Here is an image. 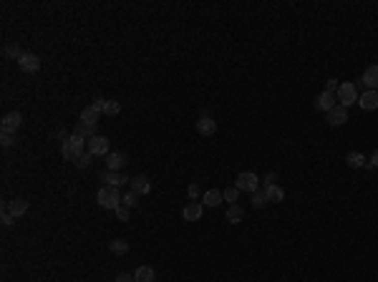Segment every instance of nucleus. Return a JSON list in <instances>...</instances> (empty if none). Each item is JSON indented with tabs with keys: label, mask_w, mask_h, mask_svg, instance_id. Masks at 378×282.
<instances>
[{
	"label": "nucleus",
	"mask_w": 378,
	"mask_h": 282,
	"mask_svg": "<svg viewBox=\"0 0 378 282\" xmlns=\"http://www.w3.org/2000/svg\"><path fill=\"white\" fill-rule=\"evenodd\" d=\"M96 202L104 207V209H119L121 207V202H124V197H121V192L116 189V187H101L98 189V194H96Z\"/></svg>",
	"instance_id": "obj_1"
},
{
	"label": "nucleus",
	"mask_w": 378,
	"mask_h": 282,
	"mask_svg": "<svg viewBox=\"0 0 378 282\" xmlns=\"http://www.w3.org/2000/svg\"><path fill=\"white\" fill-rule=\"evenodd\" d=\"M61 151H63V156L68 159V161H78L83 154H86V139H81V136H76V134H71L68 139L61 144Z\"/></svg>",
	"instance_id": "obj_2"
},
{
	"label": "nucleus",
	"mask_w": 378,
	"mask_h": 282,
	"mask_svg": "<svg viewBox=\"0 0 378 282\" xmlns=\"http://www.w3.org/2000/svg\"><path fill=\"white\" fill-rule=\"evenodd\" d=\"M338 101H340V106L343 109H348V106H353V103H358V86L356 83H351V81H346V83H340V88H338Z\"/></svg>",
	"instance_id": "obj_3"
},
{
	"label": "nucleus",
	"mask_w": 378,
	"mask_h": 282,
	"mask_svg": "<svg viewBox=\"0 0 378 282\" xmlns=\"http://www.w3.org/2000/svg\"><path fill=\"white\" fill-rule=\"evenodd\" d=\"M86 151L93 154V156H109V154H111V151H109V139L96 134L93 139L86 141Z\"/></svg>",
	"instance_id": "obj_4"
},
{
	"label": "nucleus",
	"mask_w": 378,
	"mask_h": 282,
	"mask_svg": "<svg viewBox=\"0 0 378 282\" xmlns=\"http://www.w3.org/2000/svg\"><path fill=\"white\" fill-rule=\"evenodd\" d=\"M23 126V116L18 114V111H10V114H5V119H3V124H0V129H3V134H10V136H15V131Z\"/></svg>",
	"instance_id": "obj_5"
},
{
	"label": "nucleus",
	"mask_w": 378,
	"mask_h": 282,
	"mask_svg": "<svg viewBox=\"0 0 378 282\" xmlns=\"http://www.w3.org/2000/svg\"><path fill=\"white\" fill-rule=\"evenodd\" d=\"M257 182H260L257 174L242 171V174H237V184H234V187H237L239 192H250V194H252V192H257Z\"/></svg>",
	"instance_id": "obj_6"
},
{
	"label": "nucleus",
	"mask_w": 378,
	"mask_h": 282,
	"mask_svg": "<svg viewBox=\"0 0 378 282\" xmlns=\"http://www.w3.org/2000/svg\"><path fill=\"white\" fill-rule=\"evenodd\" d=\"M358 83H361V86H366V91H378V63L368 66L366 73H363V78H361Z\"/></svg>",
	"instance_id": "obj_7"
},
{
	"label": "nucleus",
	"mask_w": 378,
	"mask_h": 282,
	"mask_svg": "<svg viewBox=\"0 0 378 282\" xmlns=\"http://www.w3.org/2000/svg\"><path fill=\"white\" fill-rule=\"evenodd\" d=\"M202 214H204V204H202V202H189V204L182 209V217H184L187 222H199Z\"/></svg>",
	"instance_id": "obj_8"
},
{
	"label": "nucleus",
	"mask_w": 378,
	"mask_h": 282,
	"mask_svg": "<svg viewBox=\"0 0 378 282\" xmlns=\"http://www.w3.org/2000/svg\"><path fill=\"white\" fill-rule=\"evenodd\" d=\"M333 106H338V96H335V93L323 91V93L315 98V109H318V111H325V114H328Z\"/></svg>",
	"instance_id": "obj_9"
},
{
	"label": "nucleus",
	"mask_w": 378,
	"mask_h": 282,
	"mask_svg": "<svg viewBox=\"0 0 378 282\" xmlns=\"http://www.w3.org/2000/svg\"><path fill=\"white\" fill-rule=\"evenodd\" d=\"M346 121H348V109H343L340 103L328 111V124H330V126H343Z\"/></svg>",
	"instance_id": "obj_10"
},
{
	"label": "nucleus",
	"mask_w": 378,
	"mask_h": 282,
	"mask_svg": "<svg viewBox=\"0 0 378 282\" xmlns=\"http://www.w3.org/2000/svg\"><path fill=\"white\" fill-rule=\"evenodd\" d=\"M126 166V154L124 151H111L106 156V171H119Z\"/></svg>",
	"instance_id": "obj_11"
},
{
	"label": "nucleus",
	"mask_w": 378,
	"mask_h": 282,
	"mask_svg": "<svg viewBox=\"0 0 378 282\" xmlns=\"http://www.w3.org/2000/svg\"><path fill=\"white\" fill-rule=\"evenodd\" d=\"M217 131V121L212 119V116H202V119H197V134H202V136H212Z\"/></svg>",
	"instance_id": "obj_12"
},
{
	"label": "nucleus",
	"mask_w": 378,
	"mask_h": 282,
	"mask_svg": "<svg viewBox=\"0 0 378 282\" xmlns=\"http://www.w3.org/2000/svg\"><path fill=\"white\" fill-rule=\"evenodd\" d=\"M18 66H20V70H25V73H36V70L41 68V58L36 53H23V58L18 61Z\"/></svg>",
	"instance_id": "obj_13"
},
{
	"label": "nucleus",
	"mask_w": 378,
	"mask_h": 282,
	"mask_svg": "<svg viewBox=\"0 0 378 282\" xmlns=\"http://www.w3.org/2000/svg\"><path fill=\"white\" fill-rule=\"evenodd\" d=\"M358 106H361L363 111L378 109V91H363V93L358 96Z\"/></svg>",
	"instance_id": "obj_14"
},
{
	"label": "nucleus",
	"mask_w": 378,
	"mask_h": 282,
	"mask_svg": "<svg viewBox=\"0 0 378 282\" xmlns=\"http://www.w3.org/2000/svg\"><path fill=\"white\" fill-rule=\"evenodd\" d=\"M129 184H131V192H134V194H139V197H142V194H149V192H151V182H149V177H144V174L134 177Z\"/></svg>",
	"instance_id": "obj_15"
},
{
	"label": "nucleus",
	"mask_w": 378,
	"mask_h": 282,
	"mask_svg": "<svg viewBox=\"0 0 378 282\" xmlns=\"http://www.w3.org/2000/svg\"><path fill=\"white\" fill-rule=\"evenodd\" d=\"M104 182H106V187H124V184H129L131 179L129 177H124V174H119V171H104Z\"/></svg>",
	"instance_id": "obj_16"
},
{
	"label": "nucleus",
	"mask_w": 378,
	"mask_h": 282,
	"mask_svg": "<svg viewBox=\"0 0 378 282\" xmlns=\"http://www.w3.org/2000/svg\"><path fill=\"white\" fill-rule=\"evenodd\" d=\"M3 209H5V211H10L13 217H23V214L28 211V202L18 197V199H10V202H8V204L3 207Z\"/></svg>",
	"instance_id": "obj_17"
},
{
	"label": "nucleus",
	"mask_w": 378,
	"mask_h": 282,
	"mask_svg": "<svg viewBox=\"0 0 378 282\" xmlns=\"http://www.w3.org/2000/svg\"><path fill=\"white\" fill-rule=\"evenodd\" d=\"M222 199H225V194H222L220 189H207L204 197H202V204H204V207H220Z\"/></svg>",
	"instance_id": "obj_18"
},
{
	"label": "nucleus",
	"mask_w": 378,
	"mask_h": 282,
	"mask_svg": "<svg viewBox=\"0 0 378 282\" xmlns=\"http://www.w3.org/2000/svg\"><path fill=\"white\" fill-rule=\"evenodd\" d=\"M98 116H101V111H98V109L86 106V109L81 111V119H78V121H83V124H88V126H96V124H98Z\"/></svg>",
	"instance_id": "obj_19"
},
{
	"label": "nucleus",
	"mask_w": 378,
	"mask_h": 282,
	"mask_svg": "<svg viewBox=\"0 0 378 282\" xmlns=\"http://www.w3.org/2000/svg\"><path fill=\"white\" fill-rule=\"evenodd\" d=\"M134 280L136 282H154L156 280V272H154V267H149V265H142V267H136Z\"/></svg>",
	"instance_id": "obj_20"
},
{
	"label": "nucleus",
	"mask_w": 378,
	"mask_h": 282,
	"mask_svg": "<svg viewBox=\"0 0 378 282\" xmlns=\"http://www.w3.org/2000/svg\"><path fill=\"white\" fill-rule=\"evenodd\" d=\"M74 134L76 136H81V139H93L96 136V126H88V124H83V121H76L74 126Z\"/></svg>",
	"instance_id": "obj_21"
},
{
	"label": "nucleus",
	"mask_w": 378,
	"mask_h": 282,
	"mask_svg": "<svg viewBox=\"0 0 378 282\" xmlns=\"http://www.w3.org/2000/svg\"><path fill=\"white\" fill-rule=\"evenodd\" d=\"M346 164H348L351 169H361V166H366V156H363L361 151H351V154L346 156Z\"/></svg>",
	"instance_id": "obj_22"
},
{
	"label": "nucleus",
	"mask_w": 378,
	"mask_h": 282,
	"mask_svg": "<svg viewBox=\"0 0 378 282\" xmlns=\"http://www.w3.org/2000/svg\"><path fill=\"white\" fill-rule=\"evenodd\" d=\"M265 194H267V199H270V202H283V199H285V189H283V187H278V184L265 187Z\"/></svg>",
	"instance_id": "obj_23"
},
{
	"label": "nucleus",
	"mask_w": 378,
	"mask_h": 282,
	"mask_svg": "<svg viewBox=\"0 0 378 282\" xmlns=\"http://www.w3.org/2000/svg\"><path fill=\"white\" fill-rule=\"evenodd\" d=\"M267 204H270V199H267L265 189H257V192H252V207H255V209H262V207H267Z\"/></svg>",
	"instance_id": "obj_24"
},
{
	"label": "nucleus",
	"mask_w": 378,
	"mask_h": 282,
	"mask_svg": "<svg viewBox=\"0 0 378 282\" xmlns=\"http://www.w3.org/2000/svg\"><path fill=\"white\" fill-rule=\"evenodd\" d=\"M242 217H245V211L239 204H229L227 207V219L232 222V224H237V222H242Z\"/></svg>",
	"instance_id": "obj_25"
},
{
	"label": "nucleus",
	"mask_w": 378,
	"mask_h": 282,
	"mask_svg": "<svg viewBox=\"0 0 378 282\" xmlns=\"http://www.w3.org/2000/svg\"><path fill=\"white\" fill-rule=\"evenodd\" d=\"M3 53H5L8 58H15V61H20V58H23V51H20V46H18V43H8V46L3 48Z\"/></svg>",
	"instance_id": "obj_26"
},
{
	"label": "nucleus",
	"mask_w": 378,
	"mask_h": 282,
	"mask_svg": "<svg viewBox=\"0 0 378 282\" xmlns=\"http://www.w3.org/2000/svg\"><path fill=\"white\" fill-rule=\"evenodd\" d=\"M109 250H111L114 255H126V252H129V242H124V239H114V242H109Z\"/></svg>",
	"instance_id": "obj_27"
},
{
	"label": "nucleus",
	"mask_w": 378,
	"mask_h": 282,
	"mask_svg": "<svg viewBox=\"0 0 378 282\" xmlns=\"http://www.w3.org/2000/svg\"><path fill=\"white\" fill-rule=\"evenodd\" d=\"M119 111H121V103H119V101H106V103H104V114H106V116H116Z\"/></svg>",
	"instance_id": "obj_28"
},
{
	"label": "nucleus",
	"mask_w": 378,
	"mask_h": 282,
	"mask_svg": "<svg viewBox=\"0 0 378 282\" xmlns=\"http://www.w3.org/2000/svg\"><path fill=\"white\" fill-rule=\"evenodd\" d=\"M187 194H189V199H192V202H199V197H204L197 182H192V184H189V189H187Z\"/></svg>",
	"instance_id": "obj_29"
},
{
	"label": "nucleus",
	"mask_w": 378,
	"mask_h": 282,
	"mask_svg": "<svg viewBox=\"0 0 378 282\" xmlns=\"http://www.w3.org/2000/svg\"><path fill=\"white\" fill-rule=\"evenodd\" d=\"M222 194H225V202H229V204H237V199H239V189L237 187H229Z\"/></svg>",
	"instance_id": "obj_30"
},
{
	"label": "nucleus",
	"mask_w": 378,
	"mask_h": 282,
	"mask_svg": "<svg viewBox=\"0 0 378 282\" xmlns=\"http://www.w3.org/2000/svg\"><path fill=\"white\" fill-rule=\"evenodd\" d=\"M91 161H93V154H88V151H86V154L76 161V166H78V169H88V166H91Z\"/></svg>",
	"instance_id": "obj_31"
},
{
	"label": "nucleus",
	"mask_w": 378,
	"mask_h": 282,
	"mask_svg": "<svg viewBox=\"0 0 378 282\" xmlns=\"http://www.w3.org/2000/svg\"><path fill=\"white\" fill-rule=\"evenodd\" d=\"M136 197H139V194H134V192H126L121 204H124V207H129V209H134V207H136Z\"/></svg>",
	"instance_id": "obj_32"
},
{
	"label": "nucleus",
	"mask_w": 378,
	"mask_h": 282,
	"mask_svg": "<svg viewBox=\"0 0 378 282\" xmlns=\"http://www.w3.org/2000/svg\"><path fill=\"white\" fill-rule=\"evenodd\" d=\"M338 88H340L338 78H328V81H325V91H328V93H338Z\"/></svg>",
	"instance_id": "obj_33"
},
{
	"label": "nucleus",
	"mask_w": 378,
	"mask_h": 282,
	"mask_svg": "<svg viewBox=\"0 0 378 282\" xmlns=\"http://www.w3.org/2000/svg\"><path fill=\"white\" fill-rule=\"evenodd\" d=\"M116 217H119L121 222H129V207H124V204H121V207L116 209Z\"/></svg>",
	"instance_id": "obj_34"
},
{
	"label": "nucleus",
	"mask_w": 378,
	"mask_h": 282,
	"mask_svg": "<svg viewBox=\"0 0 378 282\" xmlns=\"http://www.w3.org/2000/svg\"><path fill=\"white\" fill-rule=\"evenodd\" d=\"M13 222H15V217H13L10 211H5V209H3V224H5V227H10Z\"/></svg>",
	"instance_id": "obj_35"
},
{
	"label": "nucleus",
	"mask_w": 378,
	"mask_h": 282,
	"mask_svg": "<svg viewBox=\"0 0 378 282\" xmlns=\"http://www.w3.org/2000/svg\"><path fill=\"white\" fill-rule=\"evenodd\" d=\"M0 144H3V146H13V144H15V136H10V134H3Z\"/></svg>",
	"instance_id": "obj_36"
},
{
	"label": "nucleus",
	"mask_w": 378,
	"mask_h": 282,
	"mask_svg": "<svg viewBox=\"0 0 378 282\" xmlns=\"http://www.w3.org/2000/svg\"><path fill=\"white\" fill-rule=\"evenodd\" d=\"M116 282H136V280H134V275L124 272V275H119V277H116Z\"/></svg>",
	"instance_id": "obj_37"
},
{
	"label": "nucleus",
	"mask_w": 378,
	"mask_h": 282,
	"mask_svg": "<svg viewBox=\"0 0 378 282\" xmlns=\"http://www.w3.org/2000/svg\"><path fill=\"white\" fill-rule=\"evenodd\" d=\"M104 103H106V101H104V98H96V101H93V103H91V106H93V109H98V111H101V114H104Z\"/></svg>",
	"instance_id": "obj_38"
},
{
	"label": "nucleus",
	"mask_w": 378,
	"mask_h": 282,
	"mask_svg": "<svg viewBox=\"0 0 378 282\" xmlns=\"http://www.w3.org/2000/svg\"><path fill=\"white\" fill-rule=\"evenodd\" d=\"M56 136H58V139H61V144H63V141L68 139V134H66V131H63V129H58V131H56Z\"/></svg>",
	"instance_id": "obj_39"
},
{
	"label": "nucleus",
	"mask_w": 378,
	"mask_h": 282,
	"mask_svg": "<svg viewBox=\"0 0 378 282\" xmlns=\"http://www.w3.org/2000/svg\"><path fill=\"white\" fill-rule=\"evenodd\" d=\"M371 166H373V169H378V149L373 151V156H371Z\"/></svg>",
	"instance_id": "obj_40"
}]
</instances>
